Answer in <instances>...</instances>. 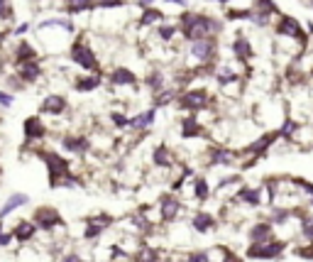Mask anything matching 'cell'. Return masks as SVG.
Wrapping results in <instances>:
<instances>
[{"label":"cell","mask_w":313,"mask_h":262,"mask_svg":"<svg viewBox=\"0 0 313 262\" xmlns=\"http://www.w3.org/2000/svg\"><path fill=\"white\" fill-rule=\"evenodd\" d=\"M277 140H279V132H277V130H274V132H264V135H262L259 140H255L252 145L245 147V152H247V154H255V159H257V157L267 154V149L274 145Z\"/></svg>","instance_id":"9c48e42d"},{"label":"cell","mask_w":313,"mask_h":262,"mask_svg":"<svg viewBox=\"0 0 313 262\" xmlns=\"http://www.w3.org/2000/svg\"><path fill=\"white\" fill-rule=\"evenodd\" d=\"M34 218H37V226H39V228H47V231L61 223V216H59L54 208H39V211L34 213Z\"/></svg>","instance_id":"8fae6325"},{"label":"cell","mask_w":313,"mask_h":262,"mask_svg":"<svg viewBox=\"0 0 313 262\" xmlns=\"http://www.w3.org/2000/svg\"><path fill=\"white\" fill-rule=\"evenodd\" d=\"M10 243V235L7 233H0V245H7Z\"/></svg>","instance_id":"f6af8a7d"},{"label":"cell","mask_w":313,"mask_h":262,"mask_svg":"<svg viewBox=\"0 0 313 262\" xmlns=\"http://www.w3.org/2000/svg\"><path fill=\"white\" fill-rule=\"evenodd\" d=\"M220 25L215 17H208V15H201V12H186L181 15V32L189 42H199L210 37L213 32H218Z\"/></svg>","instance_id":"6da1fadb"},{"label":"cell","mask_w":313,"mask_h":262,"mask_svg":"<svg viewBox=\"0 0 313 262\" xmlns=\"http://www.w3.org/2000/svg\"><path fill=\"white\" fill-rule=\"evenodd\" d=\"M237 159V152H232L228 147H215L213 152H210V162H208V167H220V164H232Z\"/></svg>","instance_id":"7c38bea8"},{"label":"cell","mask_w":313,"mask_h":262,"mask_svg":"<svg viewBox=\"0 0 313 262\" xmlns=\"http://www.w3.org/2000/svg\"><path fill=\"white\" fill-rule=\"evenodd\" d=\"M176 98V91H159V96H154V108H162Z\"/></svg>","instance_id":"d6a6232c"},{"label":"cell","mask_w":313,"mask_h":262,"mask_svg":"<svg viewBox=\"0 0 313 262\" xmlns=\"http://www.w3.org/2000/svg\"><path fill=\"white\" fill-rule=\"evenodd\" d=\"M64 108H66V101L61 98V96H49L44 103H42V111L44 113H64Z\"/></svg>","instance_id":"44dd1931"},{"label":"cell","mask_w":313,"mask_h":262,"mask_svg":"<svg viewBox=\"0 0 313 262\" xmlns=\"http://www.w3.org/2000/svg\"><path fill=\"white\" fill-rule=\"evenodd\" d=\"M296 130H299V125H296L294 120H284L282 130H277V132H279V137H282V140H294Z\"/></svg>","instance_id":"f546056e"},{"label":"cell","mask_w":313,"mask_h":262,"mask_svg":"<svg viewBox=\"0 0 313 262\" xmlns=\"http://www.w3.org/2000/svg\"><path fill=\"white\" fill-rule=\"evenodd\" d=\"M186 262H210V253L208 250H194V253H189Z\"/></svg>","instance_id":"8d00e7d4"},{"label":"cell","mask_w":313,"mask_h":262,"mask_svg":"<svg viewBox=\"0 0 313 262\" xmlns=\"http://www.w3.org/2000/svg\"><path fill=\"white\" fill-rule=\"evenodd\" d=\"M235 199H237V201H242L245 206H252V208H257V206L262 204V189L242 186V189L235 194Z\"/></svg>","instance_id":"5bb4252c"},{"label":"cell","mask_w":313,"mask_h":262,"mask_svg":"<svg viewBox=\"0 0 313 262\" xmlns=\"http://www.w3.org/2000/svg\"><path fill=\"white\" fill-rule=\"evenodd\" d=\"M17 59H20V61H29V59H34V49H32L29 44H20V49H17Z\"/></svg>","instance_id":"f35d334b"},{"label":"cell","mask_w":313,"mask_h":262,"mask_svg":"<svg viewBox=\"0 0 313 262\" xmlns=\"http://www.w3.org/2000/svg\"><path fill=\"white\" fill-rule=\"evenodd\" d=\"M191 228H194L196 233H210V231L215 228V218H213L210 213H206V211H199V213H194V218H191Z\"/></svg>","instance_id":"30bf717a"},{"label":"cell","mask_w":313,"mask_h":262,"mask_svg":"<svg viewBox=\"0 0 313 262\" xmlns=\"http://www.w3.org/2000/svg\"><path fill=\"white\" fill-rule=\"evenodd\" d=\"M64 147H66L69 152L81 154V152L88 149V140H86V137H64Z\"/></svg>","instance_id":"d4e9b609"},{"label":"cell","mask_w":313,"mask_h":262,"mask_svg":"<svg viewBox=\"0 0 313 262\" xmlns=\"http://www.w3.org/2000/svg\"><path fill=\"white\" fill-rule=\"evenodd\" d=\"M294 253H296L299 258H304V260H313V243L304 245V248H294Z\"/></svg>","instance_id":"ab89813d"},{"label":"cell","mask_w":313,"mask_h":262,"mask_svg":"<svg viewBox=\"0 0 313 262\" xmlns=\"http://www.w3.org/2000/svg\"><path fill=\"white\" fill-rule=\"evenodd\" d=\"M152 157H154V164H157V167H174V162H176L174 154H171V149L167 145H159L154 149Z\"/></svg>","instance_id":"ffe728a7"},{"label":"cell","mask_w":313,"mask_h":262,"mask_svg":"<svg viewBox=\"0 0 313 262\" xmlns=\"http://www.w3.org/2000/svg\"><path fill=\"white\" fill-rule=\"evenodd\" d=\"M137 2H140V5H142V7H147V10H149V5H152V2H154V0H137Z\"/></svg>","instance_id":"7dc6e473"},{"label":"cell","mask_w":313,"mask_h":262,"mask_svg":"<svg viewBox=\"0 0 313 262\" xmlns=\"http://www.w3.org/2000/svg\"><path fill=\"white\" fill-rule=\"evenodd\" d=\"M157 32H159L162 42H171V37L176 34V25H159V27H157Z\"/></svg>","instance_id":"d590c367"},{"label":"cell","mask_w":313,"mask_h":262,"mask_svg":"<svg viewBox=\"0 0 313 262\" xmlns=\"http://www.w3.org/2000/svg\"><path fill=\"white\" fill-rule=\"evenodd\" d=\"M284 250L286 243L274 238V240H267V243H250L245 258H250V260H279L284 255Z\"/></svg>","instance_id":"7a4b0ae2"},{"label":"cell","mask_w":313,"mask_h":262,"mask_svg":"<svg viewBox=\"0 0 313 262\" xmlns=\"http://www.w3.org/2000/svg\"><path fill=\"white\" fill-rule=\"evenodd\" d=\"M110 81H113L115 86H132V84L137 81V76H135L130 69H125V66H117L113 74H110Z\"/></svg>","instance_id":"ac0fdd59"},{"label":"cell","mask_w":313,"mask_h":262,"mask_svg":"<svg viewBox=\"0 0 313 262\" xmlns=\"http://www.w3.org/2000/svg\"><path fill=\"white\" fill-rule=\"evenodd\" d=\"M215 2H230V0H215Z\"/></svg>","instance_id":"681fc988"},{"label":"cell","mask_w":313,"mask_h":262,"mask_svg":"<svg viewBox=\"0 0 313 262\" xmlns=\"http://www.w3.org/2000/svg\"><path fill=\"white\" fill-rule=\"evenodd\" d=\"M232 54H235L237 61H247V59L252 57V47H250V42L242 39V37L232 39Z\"/></svg>","instance_id":"d6986e66"},{"label":"cell","mask_w":313,"mask_h":262,"mask_svg":"<svg viewBox=\"0 0 313 262\" xmlns=\"http://www.w3.org/2000/svg\"><path fill=\"white\" fill-rule=\"evenodd\" d=\"M5 2H7V0H0V17H2V15H7V10H5Z\"/></svg>","instance_id":"bcb514c9"},{"label":"cell","mask_w":313,"mask_h":262,"mask_svg":"<svg viewBox=\"0 0 313 262\" xmlns=\"http://www.w3.org/2000/svg\"><path fill=\"white\" fill-rule=\"evenodd\" d=\"M25 132H27L29 140L42 137V135H44V125H42V120H39V118H29L27 123H25Z\"/></svg>","instance_id":"603a6c76"},{"label":"cell","mask_w":313,"mask_h":262,"mask_svg":"<svg viewBox=\"0 0 313 262\" xmlns=\"http://www.w3.org/2000/svg\"><path fill=\"white\" fill-rule=\"evenodd\" d=\"M110 120H113L115 128H130V118H125L122 113H113V116H110Z\"/></svg>","instance_id":"60d3db41"},{"label":"cell","mask_w":313,"mask_h":262,"mask_svg":"<svg viewBox=\"0 0 313 262\" xmlns=\"http://www.w3.org/2000/svg\"><path fill=\"white\" fill-rule=\"evenodd\" d=\"M34 235V223H29V221H22L17 228H15V233L12 238H17V240H29Z\"/></svg>","instance_id":"4316f807"},{"label":"cell","mask_w":313,"mask_h":262,"mask_svg":"<svg viewBox=\"0 0 313 262\" xmlns=\"http://www.w3.org/2000/svg\"><path fill=\"white\" fill-rule=\"evenodd\" d=\"M20 76L25 81H34L39 76V66L34 61H20Z\"/></svg>","instance_id":"484cf974"},{"label":"cell","mask_w":313,"mask_h":262,"mask_svg":"<svg viewBox=\"0 0 313 262\" xmlns=\"http://www.w3.org/2000/svg\"><path fill=\"white\" fill-rule=\"evenodd\" d=\"M191 194L196 201H208L210 199V184L206 176H194L191 179Z\"/></svg>","instance_id":"9a60e30c"},{"label":"cell","mask_w":313,"mask_h":262,"mask_svg":"<svg viewBox=\"0 0 313 262\" xmlns=\"http://www.w3.org/2000/svg\"><path fill=\"white\" fill-rule=\"evenodd\" d=\"M71 59L79 64V66H84V69H98V61H96V54L81 44V42H76L74 47H71Z\"/></svg>","instance_id":"ba28073f"},{"label":"cell","mask_w":313,"mask_h":262,"mask_svg":"<svg viewBox=\"0 0 313 262\" xmlns=\"http://www.w3.org/2000/svg\"><path fill=\"white\" fill-rule=\"evenodd\" d=\"M179 216H181V201L174 194H164L159 199V218L164 223H174Z\"/></svg>","instance_id":"277c9868"},{"label":"cell","mask_w":313,"mask_h":262,"mask_svg":"<svg viewBox=\"0 0 313 262\" xmlns=\"http://www.w3.org/2000/svg\"><path fill=\"white\" fill-rule=\"evenodd\" d=\"M167 2H171V5H184L186 0H167Z\"/></svg>","instance_id":"c3c4849f"},{"label":"cell","mask_w":313,"mask_h":262,"mask_svg":"<svg viewBox=\"0 0 313 262\" xmlns=\"http://www.w3.org/2000/svg\"><path fill=\"white\" fill-rule=\"evenodd\" d=\"M110 223H113L110 216H96V218H91V221H88V228H86V238H88V240L98 238V235L103 233Z\"/></svg>","instance_id":"4fadbf2b"},{"label":"cell","mask_w":313,"mask_h":262,"mask_svg":"<svg viewBox=\"0 0 313 262\" xmlns=\"http://www.w3.org/2000/svg\"><path fill=\"white\" fill-rule=\"evenodd\" d=\"M277 34H279V37H289V39H296L299 44H306V34H304V29L299 25V20H294V17H289V15H284V17L277 22Z\"/></svg>","instance_id":"3957f363"},{"label":"cell","mask_w":313,"mask_h":262,"mask_svg":"<svg viewBox=\"0 0 313 262\" xmlns=\"http://www.w3.org/2000/svg\"><path fill=\"white\" fill-rule=\"evenodd\" d=\"M101 86V79L98 76H88V79H79V84H76V88L79 91H93V88Z\"/></svg>","instance_id":"836d02e7"},{"label":"cell","mask_w":313,"mask_h":262,"mask_svg":"<svg viewBox=\"0 0 313 262\" xmlns=\"http://www.w3.org/2000/svg\"><path fill=\"white\" fill-rule=\"evenodd\" d=\"M98 5H103V7H117V5H122V0H101Z\"/></svg>","instance_id":"b9f144b4"},{"label":"cell","mask_w":313,"mask_h":262,"mask_svg":"<svg viewBox=\"0 0 313 262\" xmlns=\"http://www.w3.org/2000/svg\"><path fill=\"white\" fill-rule=\"evenodd\" d=\"M179 106L184 108V111H201V108H206L208 106V93L199 88V91H186L181 98H179Z\"/></svg>","instance_id":"8992f818"},{"label":"cell","mask_w":313,"mask_h":262,"mask_svg":"<svg viewBox=\"0 0 313 262\" xmlns=\"http://www.w3.org/2000/svg\"><path fill=\"white\" fill-rule=\"evenodd\" d=\"M147 86L152 88L154 93L164 91V74H162V71H152V74L147 76Z\"/></svg>","instance_id":"83f0119b"},{"label":"cell","mask_w":313,"mask_h":262,"mask_svg":"<svg viewBox=\"0 0 313 262\" xmlns=\"http://www.w3.org/2000/svg\"><path fill=\"white\" fill-rule=\"evenodd\" d=\"M91 7V0H69V10L71 12H84Z\"/></svg>","instance_id":"74e56055"},{"label":"cell","mask_w":313,"mask_h":262,"mask_svg":"<svg viewBox=\"0 0 313 262\" xmlns=\"http://www.w3.org/2000/svg\"><path fill=\"white\" fill-rule=\"evenodd\" d=\"M255 10L269 17V15H274V12H277V5H274L272 0H257V2H255Z\"/></svg>","instance_id":"4dcf8cb0"},{"label":"cell","mask_w":313,"mask_h":262,"mask_svg":"<svg viewBox=\"0 0 313 262\" xmlns=\"http://www.w3.org/2000/svg\"><path fill=\"white\" fill-rule=\"evenodd\" d=\"M164 20V15L157 10V7H149V10H144V15L140 17V25L142 27H149V25H159Z\"/></svg>","instance_id":"cb8c5ba5"},{"label":"cell","mask_w":313,"mask_h":262,"mask_svg":"<svg viewBox=\"0 0 313 262\" xmlns=\"http://www.w3.org/2000/svg\"><path fill=\"white\" fill-rule=\"evenodd\" d=\"M27 204V196L25 194H15V196H10L7 201H5V206L0 208V218H5L10 211H15V208H20V206Z\"/></svg>","instance_id":"7402d4cb"},{"label":"cell","mask_w":313,"mask_h":262,"mask_svg":"<svg viewBox=\"0 0 313 262\" xmlns=\"http://www.w3.org/2000/svg\"><path fill=\"white\" fill-rule=\"evenodd\" d=\"M242 181V176L240 174H228V176H223L218 184H215V191H223V189H228V186H235V184H240Z\"/></svg>","instance_id":"1f68e13d"},{"label":"cell","mask_w":313,"mask_h":262,"mask_svg":"<svg viewBox=\"0 0 313 262\" xmlns=\"http://www.w3.org/2000/svg\"><path fill=\"white\" fill-rule=\"evenodd\" d=\"M203 130H201V123L196 120V116H189L181 120V137L184 140H191V137H201Z\"/></svg>","instance_id":"2e32d148"},{"label":"cell","mask_w":313,"mask_h":262,"mask_svg":"<svg viewBox=\"0 0 313 262\" xmlns=\"http://www.w3.org/2000/svg\"><path fill=\"white\" fill-rule=\"evenodd\" d=\"M154 120H157V108H149L144 113H137L135 118H130V128L132 130H147Z\"/></svg>","instance_id":"e0dca14e"},{"label":"cell","mask_w":313,"mask_h":262,"mask_svg":"<svg viewBox=\"0 0 313 262\" xmlns=\"http://www.w3.org/2000/svg\"><path fill=\"white\" fill-rule=\"evenodd\" d=\"M301 238L313 243V216H301Z\"/></svg>","instance_id":"f1b7e54d"},{"label":"cell","mask_w":313,"mask_h":262,"mask_svg":"<svg viewBox=\"0 0 313 262\" xmlns=\"http://www.w3.org/2000/svg\"><path fill=\"white\" fill-rule=\"evenodd\" d=\"M64 262H84V260H81L79 255H66V258H64Z\"/></svg>","instance_id":"ee69618b"},{"label":"cell","mask_w":313,"mask_h":262,"mask_svg":"<svg viewBox=\"0 0 313 262\" xmlns=\"http://www.w3.org/2000/svg\"><path fill=\"white\" fill-rule=\"evenodd\" d=\"M311 5H313V0H311Z\"/></svg>","instance_id":"f907efd6"},{"label":"cell","mask_w":313,"mask_h":262,"mask_svg":"<svg viewBox=\"0 0 313 262\" xmlns=\"http://www.w3.org/2000/svg\"><path fill=\"white\" fill-rule=\"evenodd\" d=\"M218 49V42L213 37H206V39H199V42H191L189 47V57L196 59V61H208V59L215 54Z\"/></svg>","instance_id":"5b68a950"},{"label":"cell","mask_w":313,"mask_h":262,"mask_svg":"<svg viewBox=\"0 0 313 262\" xmlns=\"http://www.w3.org/2000/svg\"><path fill=\"white\" fill-rule=\"evenodd\" d=\"M247 238H250V243H267V240H274V226H272V221H257L255 226H250Z\"/></svg>","instance_id":"52a82bcc"},{"label":"cell","mask_w":313,"mask_h":262,"mask_svg":"<svg viewBox=\"0 0 313 262\" xmlns=\"http://www.w3.org/2000/svg\"><path fill=\"white\" fill-rule=\"evenodd\" d=\"M137 258H140V262H159V250H154V248H144Z\"/></svg>","instance_id":"e575fe53"},{"label":"cell","mask_w":313,"mask_h":262,"mask_svg":"<svg viewBox=\"0 0 313 262\" xmlns=\"http://www.w3.org/2000/svg\"><path fill=\"white\" fill-rule=\"evenodd\" d=\"M10 103H12V96H7V93L0 91V106H10Z\"/></svg>","instance_id":"7bdbcfd3"}]
</instances>
